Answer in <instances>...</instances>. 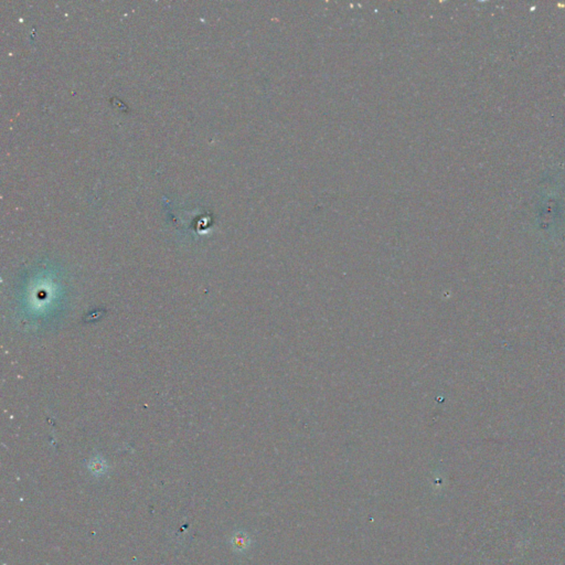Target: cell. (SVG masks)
<instances>
[{"instance_id": "obj_1", "label": "cell", "mask_w": 565, "mask_h": 565, "mask_svg": "<svg viewBox=\"0 0 565 565\" xmlns=\"http://www.w3.org/2000/svg\"><path fill=\"white\" fill-rule=\"evenodd\" d=\"M231 543L233 549L238 552H243L245 550L248 549L249 543H251V539L245 532L239 531L233 534L231 539Z\"/></svg>"}]
</instances>
